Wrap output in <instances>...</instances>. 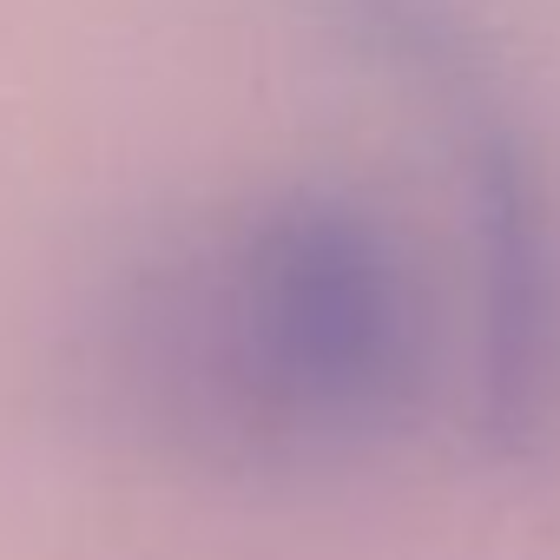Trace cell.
Returning <instances> with one entry per match:
<instances>
[{
    "label": "cell",
    "instance_id": "cell-2",
    "mask_svg": "<svg viewBox=\"0 0 560 560\" xmlns=\"http://www.w3.org/2000/svg\"><path fill=\"white\" fill-rule=\"evenodd\" d=\"M330 14L448 119L475 284L468 422L481 442L521 448L560 357V237L547 231L527 145L494 100L462 0H330Z\"/></svg>",
    "mask_w": 560,
    "mask_h": 560
},
{
    "label": "cell",
    "instance_id": "cell-1",
    "mask_svg": "<svg viewBox=\"0 0 560 560\" xmlns=\"http://www.w3.org/2000/svg\"><path fill=\"white\" fill-rule=\"evenodd\" d=\"M435 370L402 231L337 185H250L145 231L93 291L106 429L218 481L337 475L396 442Z\"/></svg>",
    "mask_w": 560,
    "mask_h": 560
}]
</instances>
